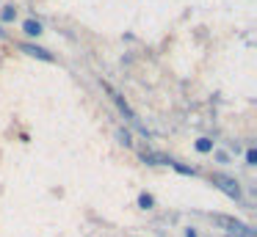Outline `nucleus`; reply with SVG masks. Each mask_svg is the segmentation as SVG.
Masks as SVG:
<instances>
[{"mask_svg": "<svg viewBox=\"0 0 257 237\" xmlns=\"http://www.w3.org/2000/svg\"><path fill=\"white\" fill-rule=\"evenodd\" d=\"M119 138H122L124 146H130V143H133V141H130V132H127V130H119Z\"/></svg>", "mask_w": 257, "mask_h": 237, "instance_id": "1a4fd4ad", "label": "nucleus"}, {"mask_svg": "<svg viewBox=\"0 0 257 237\" xmlns=\"http://www.w3.org/2000/svg\"><path fill=\"white\" fill-rule=\"evenodd\" d=\"M210 182H213V185H216L221 193H227L229 198H235V201L240 198V185L232 179V176H227V174H213Z\"/></svg>", "mask_w": 257, "mask_h": 237, "instance_id": "f257e3e1", "label": "nucleus"}, {"mask_svg": "<svg viewBox=\"0 0 257 237\" xmlns=\"http://www.w3.org/2000/svg\"><path fill=\"white\" fill-rule=\"evenodd\" d=\"M144 163H152V165H172V160L166 154H155V152H144Z\"/></svg>", "mask_w": 257, "mask_h": 237, "instance_id": "7ed1b4c3", "label": "nucleus"}, {"mask_svg": "<svg viewBox=\"0 0 257 237\" xmlns=\"http://www.w3.org/2000/svg\"><path fill=\"white\" fill-rule=\"evenodd\" d=\"M23 53H28L31 58H42V61H53V53H47L45 47H36V44H20Z\"/></svg>", "mask_w": 257, "mask_h": 237, "instance_id": "f03ea898", "label": "nucleus"}, {"mask_svg": "<svg viewBox=\"0 0 257 237\" xmlns=\"http://www.w3.org/2000/svg\"><path fill=\"white\" fill-rule=\"evenodd\" d=\"M185 237H196V231H194V229H188V231H185Z\"/></svg>", "mask_w": 257, "mask_h": 237, "instance_id": "9d476101", "label": "nucleus"}, {"mask_svg": "<svg viewBox=\"0 0 257 237\" xmlns=\"http://www.w3.org/2000/svg\"><path fill=\"white\" fill-rule=\"evenodd\" d=\"M14 17H17V9H14V6H6V9H3V20H14Z\"/></svg>", "mask_w": 257, "mask_h": 237, "instance_id": "0eeeda50", "label": "nucleus"}, {"mask_svg": "<svg viewBox=\"0 0 257 237\" xmlns=\"http://www.w3.org/2000/svg\"><path fill=\"white\" fill-rule=\"evenodd\" d=\"M196 149H199V152H210L213 141H210V138H199V141H196Z\"/></svg>", "mask_w": 257, "mask_h": 237, "instance_id": "39448f33", "label": "nucleus"}, {"mask_svg": "<svg viewBox=\"0 0 257 237\" xmlns=\"http://www.w3.org/2000/svg\"><path fill=\"white\" fill-rule=\"evenodd\" d=\"M246 163H249V165L257 163V152H254V149H249V152H246Z\"/></svg>", "mask_w": 257, "mask_h": 237, "instance_id": "6e6552de", "label": "nucleus"}, {"mask_svg": "<svg viewBox=\"0 0 257 237\" xmlns=\"http://www.w3.org/2000/svg\"><path fill=\"white\" fill-rule=\"evenodd\" d=\"M23 28H25V33H31V36H39V33H42V25L36 20H28Z\"/></svg>", "mask_w": 257, "mask_h": 237, "instance_id": "20e7f679", "label": "nucleus"}, {"mask_svg": "<svg viewBox=\"0 0 257 237\" xmlns=\"http://www.w3.org/2000/svg\"><path fill=\"white\" fill-rule=\"evenodd\" d=\"M139 204H141V207H144V209H150L152 204H155V198H152L150 193H141V196H139Z\"/></svg>", "mask_w": 257, "mask_h": 237, "instance_id": "423d86ee", "label": "nucleus"}]
</instances>
